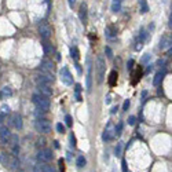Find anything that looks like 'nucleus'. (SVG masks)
<instances>
[{"mask_svg": "<svg viewBox=\"0 0 172 172\" xmlns=\"http://www.w3.org/2000/svg\"><path fill=\"white\" fill-rule=\"evenodd\" d=\"M158 47H160L161 51H167V50L172 48V33H168V35H165V36L161 37Z\"/></svg>", "mask_w": 172, "mask_h": 172, "instance_id": "nucleus-8", "label": "nucleus"}, {"mask_svg": "<svg viewBox=\"0 0 172 172\" xmlns=\"http://www.w3.org/2000/svg\"><path fill=\"white\" fill-rule=\"evenodd\" d=\"M146 95H147V91H143V92H142V98H143V101H145V98H146Z\"/></svg>", "mask_w": 172, "mask_h": 172, "instance_id": "nucleus-45", "label": "nucleus"}, {"mask_svg": "<svg viewBox=\"0 0 172 172\" xmlns=\"http://www.w3.org/2000/svg\"><path fill=\"white\" fill-rule=\"evenodd\" d=\"M21 172H24V171H21Z\"/></svg>", "mask_w": 172, "mask_h": 172, "instance_id": "nucleus-51", "label": "nucleus"}, {"mask_svg": "<svg viewBox=\"0 0 172 172\" xmlns=\"http://www.w3.org/2000/svg\"><path fill=\"white\" fill-rule=\"evenodd\" d=\"M110 101H112V99H110V96H108V98L105 99V102H106V103H110Z\"/></svg>", "mask_w": 172, "mask_h": 172, "instance_id": "nucleus-48", "label": "nucleus"}, {"mask_svg": "<svg viewBox=\"0 0 172 172\" xmlns=\"http://www.w3.org/2000/svg\"><path fill=\"white\" fill-rule=\"evenodd\" d=\"M11 125L15 129H21L22 128V117H21V114L13 113V116H11Z\"/></svg>", "mask_w": 172, "mask_h": 172, "instance_id": "nucleus-11", "label": "nucleus"}, {"mask_svg": "<svg viewBox=\"0 0 172 172\" xmlns=\"http://www.w3.org/2000/svg\"><path fill=\"white\" fill-rule=\"evenodd\" d=\"M58 164H59V169H61V172H65V163H63L62 158L58 161Z\"/></svg>", "mask_w": 172, "mask_h": 172, "instance_id": "nucleus-34", "label": "nucleus"}, {"mask_svg": "<svg viewBox=\"0 0 172 172\" xmlns=\"http://www.w3.org/2000/svg\"><path fill=\"white\" fill-rule=\"evenodd\" d=\"M11 139V132H10V129L8 128H1L0 129V141L3 145H7L8 142Z\"/></svg>", "mask_w": 172, "mask_h": 172, "instance_id": "nucleus-12", "label": "nucleus"}, {"mask_svg": "<svg viewBox=\"0 0 172 172\" xmlns=\"http://www.w3.org/2000/svg\"><path fill=\"white\" fill-rule=\"evenodd\" d=\"M121 165H123V172H128V168H127V163H125V160H123Z\"/></svg>", "mask_w": 172, "mask_h": 172, "instance_id": "nucleus-40", "label": "nucleus"}, {"mask_svg": "<svg viewBox=\"0 0 172 172\" xmlns=\"http://www.w3.org/2000/svg\"><path fill=\"white\" fill-rule=\"evenodd\" d=\"M142 76V69L141 68H136V70H135V73H133V80H132V84H136V81H138V78H141Z\"/></svg>", "mask_w": 172, "mask_h": 172, "instance_id": "nucleus-23", "label": "nucleus"}, {"mask_svg": "<svg viewBox=\"0 0 172 172\" xmlns=\"http://www.w3.org/2000/svg\"><path fill=\"white\" fill-rule=\"evenodd\" d=\"M114 136H116V128H114L113 123H108L105 131H103V135H102V139L105 142H108V141H112Z\"/></svg>", "mask_w": 172, "mask_h": 172, "instance_id": "nucleus-6", "label": "nucleus"}, {"mask_svg": "<svg viewBox=\"0 0 172 172\" xmlns=\"http://www.w3.org/2000/svg\"><path fill=\"white\" fill-rule=\"evenodd\" d=\"M117 77H118L117 72H116V70H112V72H110V74H109V86H110V87H114V86H116V83H117Z\"/></svg>", "mask_w": 172, "mask_h": 172, "instance_id": "nucleus-18", "label": "nucleus"}, {"mask_svg": "<svg viewBox=\"0 0 172 172\" xmlns=\"http://www.w3.org/2000/svg\"><path fill=\"white\" fill-rule=\"evenodd\" d=\"M0 114H3V116L10 114V108H8L7 105H1L0 106Z\"/></svg>", "mask_w": 172, "mask_h": 172, "instance_id": "nucleus-26", "label": "nucleus"}, {"mask_svg": "<svg viewBox=\"0 0 172 172\" xmlns=\"http://www.w3.org/2000/svg\"><path fill=\"white\" fill-rule=\"evenodd\" d=\"M37 88H39V94L44 95V96H47V98L52 95L51 84H37Z\"/></svg>", "mask_w": 172, "mask_h": 172, "instance_id": "nucleus-10", "label": "nucleus"}, {"mask_svg": "<svg viewBox=\"0 0 172 172\" xmlns=\"http://www.w3.org/2000/svg\"><path fill=\"white\" fill-rule=\"evenodd\" d=\"M76 69H77V72H78V73H80V74H81V66H80L78 63H77V65H76Z\"/></svg>", "mask_w": 172, "mask_h": 172, "instance_id": "nucleus-44", "label": "nucleus"}, {"mask_svg": "<svg viewBox=\"0 0 172 172\" xmlns=\"http://www.w3.org/2000/svg\"><path fill=\"white\" fill-rule=\"evenodd\" d=\"M169 28L172 29V10H171V15H169Z\"/></svg>", "mask_w": 172, "mask_h": 172, "instance_id": "nucleus-43", "label": "nucleus"}, {"mask_svg": "<svg viewBox=\"0 0 172 172\" xmlns=\"http://www.w3.org/2000/svg\"><path fill=\"white\" fill-rule=\"evenodd\" d=\"M135 121H136V117H135V116H129V118H128V124L133 125L135 124Z\"/></svg>", "mask_w": 172, "mask_h": 172, "instance_id": "nucleus-35", "label": "nucleus"}, {"mask_svg": "<svg viewBox=\"0 0 172 172\" xmlns=\"http://www.w3.org/2000/svg\"><path fill=\"white\" fill-rule=\"evenodd\" d=\"M41 70H46V72H52L54 70V63L48 59H43L41 62Z\"/></svg>", "mask_w": 172, "mask_h": 172, "instance_id": "nucleus-16", "label": "nucleus"}, {"mask_svg": "<svg viewBox=\"0 0 172 172\" xmlns=\"http://www.w3.org/2000/svg\"><path fill=\"white\" fill-rule=\"evenodd\" d=\"M78 17H80V21H81L83 24H86V22H87V4H86V3H83V4L80 6V10H78Z\"/></svg>", "mask_w": 172, "mask_h": 172, "instance_id": "nucleus-14", "label": "nucleus"}, {"mask_svg": "<svg viewBox=\"0 0 172 172\" xmlns=\"http://www.w3.org/2000/svg\"><path fill=\"white\" fill-rule=\"evenodd\" d=\"M105 69H106L105 59H103L102 55H99L96 58V83L98 84H102L103 80H105Z\"/></svg>", "mask_w": 172, "mask_h": 172, "instance_id": "nucleus-2", "label": "nucleus"}, {"mask_svg": "<svg viewBox=\"0 0 172 172\" xmlns=\"http://www.w3.org/2000/svg\"><path fill=\"white\" fill-rule=\"evenodd\" d=\"M86 158H84V157L83 156H80V157H77V160H76V164H77V167H80V168H81V167H84V165H86Z\"/></svg>", "mask_w": 172, "mask_h": 172, "instance_id": "nucleus-28", "label": "nucleus"}, {"mask_svg": "<svg viewBox=\"0 0 172 172\" xmlns=\"http://www.w3.org/2000/svg\"><path fill=\"white\" fill-rule=\"evenodd\" d=\"M127 68H128V70L132 72V69H133V59H129V61H128V65H127Z\"/></svg>", "mask_w": 172, "mask_h": 172, "instance_id": "nucleus-37", "label": "nucleus"}, {"mask_svg": "<svg viewBox=\"0 0 172 172\" xmlns=\"http://www.w3.org/2000/svg\"><path fill=\"white\" fill-rule=\"evenodd\" d=\"M3 120H4V116H3V114H0V129L3 128V124H4V121H3Z\"/></svg>", "mask_w": 172, "mask_h": 172, "instance_id": "nucleus-41", "label": "nucleus"}, {"mask_svg": "<svg viewBox=\"0 0 172 172\" xmlns=\"http://www.w3.org/2000/svg\"><path fill=\"white\" fill-rule=\"evenodd\" d=\"M149 59H150V55L146 54L145 56H143V58H142V63H143V65H146V63L149 62Z\"/></svg>", "mask_w": 172, "mask_h": 172, "instance_id": "nucleus-36", "label": "nucleus"}, {"mask_svg": "<svg viewBox=\"0 0 172 172\" xmlns=\"http://www.w3.org/2000/svg\"><path fill=\"white\" fill-rule=\"evenodd\" d=\"M40 167H41V172H56L51 167V165H48L47 163H40Z\"/></svg>", "mask_w": 172, "mask_h": 172, "instance_id": "nucleus-21", "label": "nucleus"}, {"mask_svg": "<svg viewBox=\"0 0 172 172\" xmlns=\"http://www.w3.org/2000/svg\"><path fill=\"white\" fill-rule=\"evenodd\" d=\"M43 47H44V54H46V55H48L50 52H51V51H52V47H51V44L48 43L47 40L43 43Z\"/></svg>", "mask_w": 172, "mask_h": 172, "instance_id": "nucleus-25", "label": "nucleus"}, {"mask_svg": "<svg viewBox=\"0 0 172 172\" xmlns=\"http://www.w3.org/2000/svg\"><path fill=\"white\" fill-rule=\"evenodd\" d=\"M128 108H129V99H125L124 102V105H123V110H128Z\"/></svg>", "mask_w": 172, "mask_h": 172, "instance_id": "nucleus-38", "label": "nucleus"}, {"mask_svg": "<svg viewBox=\"0 0 172 172\" xmlns=\"http://www.w3.org/2000/svg\"><path fill=\"white\" fill-rule=\"evenodd\" d=\"M147 39V33H146V31L145 29H141V32H139V41H145V40Z\"/></svg>", "mask_w": 172, "mask_h": 172, "instance_id": "nucleus-29", "label": "nucleus"}, {"mask_svg": "<svg viewBox=\"0 0 172 172\" xmlns=\"http://www.w3.org/2000/svg\"><path fill=\"white\" fill-rule=\"evenodd\" d=\"M70 56L74 59V61H78V58H80V54H78V50L77 47H72L70 48Z\"/></svg>", "mask_w": 172, "mask_h": 172, "instance_id": "nucleus-22", "label": "nucleus"}, {"mask_svg": "<svg viewBox=\"0 0 172 172\" xmlns=\"http://www.w3.org/2000/svg\"><path fill=\"white\" fill-rule=\"evenodd\" d=\"M121 151H123V142H118L116 149H114V154H116L117 157L121 156Z\"/></svg>", "mask_w": 172, "mask_h": 172, "instance_id": "nucleus-27", "label": "nucleus"}, {"mask_svg": "<svg viewBox=\"0 0 172 172\" xmlns=\"http://www.w3.org/2000/svg\"><path fill=\"white\" fill-rule=\"evenodd\" d=\"M121 10V3L118 1H112V11L113 13H118Z\"/></svg>", "mask_w": 172, "mask_h": 172, "instance_id": "nucleus-24", "label": "nucleus"}, {"mask_svg": "<svg viewBox=\"0 0 172 172\" xmlns=\"http://www.w3.org/2000/svg\"><path fill=\"white\" fill-rule=\"evenodd\" d=\"M59 76H61V81H62L65 86H72L73 84V76L69 72V69L66 66H63L62 69L59 70Z\"/></svg>", "mask_w": 172, "mask_h": 172, "instance_id": "nucleus-5", "label": "nucleus"}, {"mask_svg": "<svg viewBox=\"0 0 172 172\" xmlns=\"http://www.w3.org/2000/svg\"><path fill=\"white\" fill-rule=\"evenodd\" d=\"M51 32H52L51 31V26H50L46 21H41V22L39 24V35L44 41L51 37Z\"/></svg>", "mask_w": 172, "mask_h": 172, "instance_id": "nucleus-4", "label": "nucleus"}, {"mask_svg": "<svg viewBox=\"0 0 172 172\" xmlns=\"http://www.w3.org/2000/svg\"><path fill=\"white\" fill-rule=\"evenodd\" d=\"M11 95H13V90H11L8 86H6V87H3V88H1V92H0L1 99H7V98H10Z\"/></svg>", "mask_w": 172, "mask_h": 172, "instance_id": "nucleus-17", "label": "nucleus"}, {"mask_svg": "<svg viewBox=\"0 0 172 172\" xmlns=\"http://www.w3.org/2000/svg\"><path fill=\"white\" fill-rule=\"evenodd\" d=\"M65 123H66V125H68V127H72V124H73V121H72V117L69 116V114L65 117Z\"/></svg>", "mask_w": 172, "mask_h": 172, "instance_id": "nucleus-32", "label": "nucleus"}, {"mask_svg": "<svg viewBox=\"0 0 172 172\" xmlns=\"http://www.w3.org/2000/svg\"><path fill=\"white\" fill-rule=\"evenodd\" d=\"M51 158H52V153L48 149H43V150H40L37 153V160L40 163H48Z\"/></svg>", "mask_w": 172, "mask_h": 172, "instance_id": "nucleus-9", "label": "nucleus"}, {"mask_svg": "<svg viewBox=\"0 0 172 172\" xmlns=\"http://www.w3.org/2000/svg\"><path fill=\"white\" fill-rule=\"evenodd\" d=\"M123 131V123H118L117 127H116V135H120Z\"/></svg>", "mask_w": 172, "mask_h": 172, "instance_id": "nucleus-33", "label": "nucleus"}, {"mask_svg": "<svg viewBox=\"0 0 172 172\" xmlns=\"http://www.w3.org/2000/svg\"><path fill=\"white\" fill-rule=\"evenodd\" d=\"M116 110H117V106H114V108L112 109V114H114V113H116Z\"/></svg>", "mask_w": 172, "mask_h": 172, "instance_id": "nucleus-47", "label": "nucleus"}, {"mask_svg": "<svg viewBox=\"0 0 172 172\" xmlns=\"http://www.w3.org/2000/svg\"><path fill=\"white\" fill-rule=\"evenodd\" d=\"M135 50H138V51H139V50H142V41H138V43H136V46H135Z\"/></svg>", "mask_w": 172, "mask_h": 172, "instance_id": "nucleus-42", "label": "nucleus"}, {"mask_svg": "<svg viewBox=\"0 0 172 172\" xmlns=\"http://www.w3.org/2000/svg\"><path fill=\"white\" fill-rule=\"evenodd\" d=\"M56 131L59 133H65V125L61 124V123H58V124H56Z\"/></svg>", "mask_w": 172, "mask_h": 172, "instance_id": "nucleus-31", "label": "nucleus"}, {"mask_svg": "<svg viewBox=\"0 0 172 172\" xmlns=\"http://www.w3.org/2000/svg\"><path fill=\"white\" fill-rule=\"evenodd\" d=\"M35 127H36L37 132H40V133H44V135H46V133L51 132V123H50L48 120H46V118H39V120L36 121Z\"/></svg>", "mask_w": 172, "mask_h": 172, "instance_id": "nucleus-3", "label": "nucleus"}, {"mask_svg": "<svg viewBox=\"0 0 172 172\" xmlns=\"http://www.w3.org/2000/svg\"><path fill=\"white\" fill-rule=\"evenodd\" d=\"M139 7H141V13L142 14H146L149 11V6L146 0H139Z\"/></svg>", "mask_w": 172, "mask_h": 172, "instance_id": "nucleus-20", "label": "nucleus"}, {"mask_svg": "<svg viewBox=\"0 0 172 172\" xmlns=\"http://www.w3.org/2000/svg\"><path fill=\"white\" fill-rule=\"evenodd\" d=\"M68 1H69V6H70V7H73V4H74V0H68Z\"/></svg>", "mask_w": 172, "mask_h": 172, "instance_id": "nucleus-46", "label": "nucleus"}, {"mask_svg": "<svg viewBox=\"0 0 172 172\" xmlns=\"http://www.w3.org/2000/svg\"><path fill=\"white\" fill-rule=\"evenodd\" d=\"M70 142H72V143H70L72 146H73V147H76V138H74V135H73V133L70 135Z\"/></svg>", "mask_w": 172, "mask_h": 172, "instance_id": "nucleus-39", "label": "nucleus"}, {"mask_svg": "<svg viewBox=\"0 0 172 172\" xmlns=\"http://www.w3.org/2000/svg\"><path fill=\"white\" fill-rule=\"evenodd\" d=\"M54 146H55V147H56V149L59 147V145H58V142H56V141H55V142H54Z\"/></svg>", "mask_w": 172, "mask_h": 172, "instance_id": "nucleus-49", "label": "nucleus"}, {"mask_svg": "<svg viewBox=\"0 0 172 172\" xmlns=\"http://www.w3.org/2000/svg\"><path fill=\"white\" fill-rule=\"evenodd\" d=\"M164 76H165L164 70L157 72L156 76H154V78H153V86H154V87H158V86H160V84L163 83V80H164Z\"/></svg>", "mask_w": 172, "mask_h": 172, "instance_id": "nucleus-15", "label": "nucleus"}, {"mask_svg": "<svg viewBox=\"0 0 172 172\" xmlns=\"http://www.w3.org/2000/svg\"><path fill=\"white\" fill-rule=\"evenodd\" d=\"M112 1H118V3H123L124 0H112Z\"/></svg>", "mask_w": 172, "mask_h": 172, "instance_id": "nucleus-50", "label": "nucleus"}, {"mask_svg": "<svg viewBox=\"0 0 172 172\" xmlns=\"http://www.w3.org/2000/svg\"><path fill=\"white\" fill-rule=\"evenodd\" d=\"M32 101L36 105L37 109H41L43 112H48L50 110V101L47 99V96L41 94H35L32 96Z\"/></svg>", "mask_w": 172, "mask_h": 172, "instance_id": "nucleus-1", "label": "nucleus"}, {"mask_svg": "<svg viewBox=\"0 0 172 172\" xmlns=\"http://www.w3.org/2000/svg\"><path fill=\"white\" fill-rule=\"evenodd\" d=\"M91 87H92V63L91 59L87 58V78H86V88L87 91L90 92L91 91Z\"/></svg>", "mask_w": 172, "mask_h": 172, "instance_id": "nucleus-7", "label": "nucleus"}, {"mask_svg": "<svg viewBox=\"0 0 172 172\" xmlns=\"http://www.w3.org/2000/svg\"><path fill=\"white\" fill-rule=\"evenodd\" d=\"M105 52L108 55V58L109 59H113V51H112V48L110 47H105Z\"/></svg>", "mask_w": 172, "mask_h": 172, "instance_id": "nucleus-30", "label": "nucleus"}, {"mask_svg": "<svg viewBox=\"0 0 172 172\" xmlns=\"http://www.w3.org/2000/svg\"><path fill=\"white\" fill-rule=\"evenodd\" d=\"M0 161H1V164L4 165V167H10V163H11V157L7 156L6 153H1V154H0Z\"/></svg>", "mask_w": 172, "mask_h": 172, "instance_id": "nucleus-19", "label": "nucleus"}, {"mask_svg": "<svg viewBox=\"0 0 172 172\" xmlns=\"http://www.w3.org/2000/svg\"><path fill=\"white\" fill-rule=\"evenodd\" d=\"M105 35H106V37H108V39H114V37H116V35H117V29H116V26H114V25H108V26H106V29H105Z\"/></svg>", "mask_w": 172, "mask_h": 172, "instance_id": "nucleus-13", "label": "nucleus"}]
</instances>
